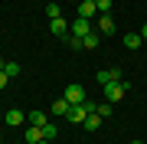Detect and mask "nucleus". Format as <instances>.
Segmentation results:
<instances>
[{"mask_svg": "<svg viewBox=\"0 0 147 144\" xmlns=\"http://www.w3.org/2000/svg\"><path fill=\"white\" fill-rule=\"evenodd\" d=\"M46 16H49V20H56V16H62V10H59V3H46Z\"/></svg>", "mask_w": 147, "mask_h": 144, "instance_id": "obj_16", "label": "nucleus"}, {"mask_svg": "<svg viewBox=\"0 0 147 144\" xmlns=\"http://www.w3.org/2000/svg\"><path fill=\"white\" fill-rule=\"evenodd\" d=\"M141 39H144V43H147V23H144V26H141Z\"/></svg>", "mask_w": 147, "mask_h": 144, "instance_id": "obj_23", "label": "nucleus"}, {"mask_svg": "<svg viewBox=\"0 0 147 144\" xmlns=\"http://www.w3.org/2000/svg\"><path fill=\"white\" fill-rule=\"evenodd\" d=\"M85 128H88V131H98V128H101V115H98V112H92L88 118H85Z\"/></svg>", "mask_w": 147, "mask_h": 144, "instance_id": "obj_13", "label": "nucleus"}, {"mask_svg": "<svg viewBox=\"0 0 147 144\" xmlns=\"http://www.w3.org/2000/svg\"><path fill=\"white\" fill-rule=\"evenodd\" d=\"M26 121H30V124H36V128H42V124H46L49 118L42 115V112H30V115H26Z\"/></svg>", "mask_w": 147, "mask_h": 144, "instance_id": "obj_14", "label": "nucleus"}, {"mask_svg": "<svg viewBox=\"0 0 147 144\" xmlns=\"http://www.w3.org/2000/svg\"><path fill=\"white\" fill-rule=\"evenodd\" d=\"M98 115H101V118L111 115V101H101V105H98Z\"/></svg>", "mask_w": 147, "mask_h": 144, "instance_id": "obj_21", "label": "nucleus"}, {"mask_svg": "<svg viewBox=\"0 0 147 144\" xmlns=\"http://www.w3.org/2000/svg\"><path fill=\"white\" fill-rule=\"evenodd\" d=\"M23 138H26L30 144H39V141H42V128H36V124H30V128H26V134H23Z\"/></svg>", "mask_w": 147, "mask_h": 144, "instance_id": "obj_11", "label": "nucleus"}, {"mask_svg": "<svg viewBox=\"0 0 147 144\" xmlns=\"http://www.w3.org/2000/svg\"><path fill=\"white\" fill-rule=\"evenodd\" d=\"M3 72H7V75H10V79H13V75L20 72V62H7V66H3Z\"/></svg>", "mask_w": 147, "mask_h": 144, "instance_id": "obj_20", "label": "nucleus"}, {"mask_svg": "<svg viewBox=\"0 0 147 144\" xmlns=\"http://www.w3.org/2000/svg\"><path fill=\"white\" fill-rule=\"evenodd\" d=\"M131 144H144V141H131Z\"/></svg>", "mask_w": 147, "mask_h": 144, "instance_id": "obj_25", "label": "nucleus"}, {"mask_svg": "<svg viewBox=\"0 0 147 144\" xmlns=\"http://www.w3.org/2000/svg\"><path fill=\"white\" fill-rule=\"evenodd\" d=\"M65 46H69V49H85V46H82V36H65Z\"/></svg>", "mask_w": 147, "mask_h": 144, "instance_id": "obj_17", "label": "nucleus"}, {"mask_svg": "<svg viewBox=\"0 0 147 144\" xmlns=\"http://www.w3.org/2000/svg\"><path fill=\"white\" fill-rule=\"evenodd\" d=\"M98 33L101 36H111L115 33V16L111 13H98Z\"/></svg>", "mask_w": 147, "mask_h": 144, "instance_id": "obj_3", "label": "nucleus"}, {"mask_svg": "<svg viewBox=\"0 0 147 144\" xmlns=\"http://www.w3.org/2000/svg\"><path fill=\"white\" fill-rule=\"evenodd\" d=\"M49 30H53L56 36H62V39L69 36V23L62 20V16H56V20H49Z\"/></svg>", "mask_w": 147, "mask_h": 144, "instance_id": "obj_7", "label": "nucleus"}, {"mask_svg": "<svg viewBox=\"0 0 147 144\" xmlns=\"http://www.w3.org/2000/svg\"><path fill=\"white\" fill-rule=\"evenodd\" d=\"M85 118H88V108H85V105H72V108H69V121L85 124Z\"/></svg>", "mask_w": 147, "mask_h": 144, "instance_id": "obj_5", "label": "nucleus"}, {"mask_svg": "<svg viewBox=\"0 0 147 144\" xmlns=\"http://www.w3.org/2000/svg\"><path fill=\"white\" fill-rule=\"evenodd\" d=\"M92 3H95V0H92Z\"/></svg>", "mask_w": 147, "mask_h": 144, "instance_id": "obj_26", "label": "nucleus"}, {"mask_svg": "<svg viewBox=\"0 0 147 144\" xmlns=\"http://www.w3.org/2000/svg\"><path fill=\"white\" fill-rule=\"evenodd\" d=\"M7 82H10V75H7V72H0V89H7Z\"/></svg>", "mask_w": 147, "mask_h": 144, "instance_id": "obj_22", "label": "nucleus"}, {"mask_svg": "<svg viewBox=\"0 0 147 144\" xmlns=\"http://www.w3.org/2000/svg\"><path fill=\"white\" fill-rule=\"evenodd\" d=\"M95 79H98L101 85H108V82H121V69H105V72H95Z\"/></svg>", "mask_w": 147, "mask_h": 144, "instance_id": "obj_6", "label": "nucleus"}, {"mask_svg": "<svg viewBox=\"0 0 147 144\" xmlns=\"http://www.w3.org/2000/svg\"><path fill=\"white\" fill-rule=\"evenodd\" d=\"M98 43H101V36H98V33H95V30H92L88 36L82 39V46H85V49H95V46H98Z\"/></svg>", "mask_w": 147, "mask_h": 144, "instance_id": "obj_15", "label": "nucleus"}, {"mask_svg": "<svg viewBox=\"0 0 147 144\" xmlns=\"http://www.w3.org/2000/svg\"><path fill=\"white\" fill-rule=\"evenodd\" d=\"M127 89H131L127 82H108V85H105V98L108 101H118L121 95H127Z\"/></svg>", "mask_w": 147, "mask_h": 144, "instance_id": "obj_1", "label": "nucleus"}, {"mask_svg": "<svg viewBox=\"0 0 147 144\" xmlns=\"http://www.w3.org/2000/svg\"><path fill=\"white\" fill-rule=\"evenodd\" d=\"M95 13H98V7H95L92 0H82V3H79V16H82V20H92Z\"/></svg>", "mask_w": 147, "mask_h": 144, "instance_id": "obj_8", "label": "nucleus"}, {"mask_svg": "<svg viewBox=\"0 0 147 144\" xmlns=\"http://www.w3.org/2000/svg\"><path fill=\"white\" fill-rule=\"evenodd\" d=\"M95 7H98V13H111V0H95Z\"/></svg>", "mask_w": 147, "mask_h": 144, "instance_id": "obj_19", "label": "nucleus"}, {"mask_svg": "<svg viewBox=\"0 0 147 144\" xmlns=\"http://www.w3.org/2000/svg\"><path fill=\"white\" fill-rule=\"evenodd\" d=\"M42 138H46V141H53V138H56V124H49V121L42 124Z\"/></svg>", "mask_w": 147, "mask_h": 144, "instance_id": "obj_18", "label": "nucleus"}, {"mask_svg": "<svg viewBox=\"0 0 147 144\" xmlns=\"http://www.w3.org/2000/svg\"><path fill=\"white\" fill-rule=\"evenodd\" d=\"M0 144H3V141H0Z\"/></svg>", "mask_w": 147, "mask_h": 144, "instance_id": "obj_27", "label": "nucleus"}, {"mask_svg": "<svg viewBox=\"0 0 147 144\" xmlns=\"http://www.w3.org/2000/svg\"><path fill=\"white\" fill-rule=\"evenodd\" d=\"M88 33H92V23H88V20H82V16H79V20L72 23V30H69V36H82V39H85Z\"/></svg>", "mask_w": 147, "mask_h": 144, "instance_id": "obj_4", "label": "nucleus"}, {"mask_svg": "<svg viewBox=\"0 0 147 144\" xmlns=\"http://www.w3.org/2000/svg\"><path fill=\"white\" fill-rule=\"evenodd\" d=\"M3 66H7V62H3V59H0V72H3Z\"/></svg>", "mask_w": 147, "mask_h": 144, "instance_id": "obj_24", "label": "nucleus"}, {"mask_svg": "<svg viewBox=\"0 0 147 144\" xmlns=\"http://www.w3.org/2000/svg\"><path fill=\"white\" fill-rule=\"evenodd\" d=\"M69 108H72V105H69V101H65V98H56V101H53V108H49V112H53V115H59V118H62V115H69Z\"/></svg>", "mask_w": 147, "mask_h": 144, "instance_id": "obj_10", "label": "nucleus"}, {"mask_svg": "<svg viewBox=\"0 0 147 144\" xmlns=\"http://www.w3.org/2000/svg\"><path fill=\"white\" fill-rule=\"evenodd\" d=\"M23 121H26V115H23L20 108H10V112H7V124H13V128H16V124H23Z\"/></svg>", "mask_w": 147, "mask_h": 144, "instance_id": "obj_9", "label": "nucleus"}, {"mask_svg": "<svg viewBox=\"0 0 147 144\" xmlns=\"http://www.w3.org/2000/svg\"><path fill=\"white\" fill-rule=\"evenodd\" d=\"M141 43H144L141 33H127V36H124V46H127V49H141Z\"/></svg>", "mask_w": 147, "mask_h": 144, "instance_id": "obj_12", "label": "nucleus"}, {"mask_svg": "<svg viewBox=\"0 0 147 144\" xmlns=\"http://www.w3.org/2000/svg\"><path fill=\"white\" fill-rule=\"evenodd\" d=\"M65 101H69V105H82V101H85V89L79 85V82H69V89H65Z\"/></svg>", "mask_w": 147, "mask_h": 144, "instance_id": "obj_2", "label": "nucleus"}]
</instances>
